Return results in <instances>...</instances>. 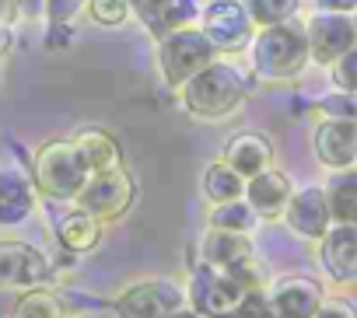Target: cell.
Listing matches in <instances>:
<instances>
[{"mask_svg": "<svg viewBox=\"0 0 357 318\" xmlns=\"http://www.w3.org/2000/svg\"><path fill=\"white\" fill-rule=\"evenodd\" d=\"M333 224H357V168H343L326 186Z\"/></svg>", "mask_w": 357, "mask_h": 318, "instance_id": "obj_22", "label": "cell"}, {"mask_svg": "<svg viewBox=\"0 0 357 318\" xmlns=\"http://www.w3.org/2000/svg\"><path fill=\"white\" fill-rule=\"evenodd\" d=\"M231 318H280V315H277V308L270 301V290L259 287V290H245V297L238 301Z\"/></svg>", "mask_w": 357, "mask_h": 318, "instance_id": "obj_28", "label": "cell"}, {"mask_svg": "<svg viewBox=\"0 0 357 318\" xmlns=\"http://www.w3.org/2000/svg\"><path fill=\"white\" fill-rule=\"evenodd\" d=\"M0 318H15V297H11V290H0Z\"/></svg>", "mask_w": 357, "mask_h": 318, "instance_id": "obj_35", "label": "cell"}, {"mask_svg": "<svg viewBox=\"0 0 357 318\" xmlns=\"http://www.w3.org/2000/svg\"><path fill=\"white\" fill-rule=\"evenodd\" d=\"M186 297H190V308H197L204 318H231L238 301L245 297V287L231 273L200 262L190 276Z\"/></svg>", "mask_w": 357, "mask_h": 318, "instance_id": "obj_6", "label": "cell"}, {"mask_svg": "<svg viewBox=\"0 0 357 318\" xmlns=\"http://www.w3.org/2000/svg\"><path fill=\"white\" fill-rule=\"evenodd\" d=\"M252 67L259 77L266 81H287V77H298L305 70V63L312 60V49H308V32L284 22V25H270L256 35L252 42Z\"/></svg>", "mask_w": 357, "mask_h": 318, "instance_id": "obj_2", "label": "cell"}, {"mask_svg": "<svg viewBox=\"0 0 357 318\" xmlns=\"http://www.w3.org/2000/svg\"><path fill=\"white\" fill-rule=\"evenodd\" d=\"M225 161L249 182L252 175L273 168V143L266 140V133L259 129H245V133H235L228 143H225Z\"/></svg>", "mask_w": 357, "mask_h": 318, "instance_id": "obj_17", "label": "cell"}, {"mask_svg": "<svg viewBox=\"0 0 357 318\" xmlns=\"http://www.w3.org/2000/svg\"><path fill=\"white\" fill-rule=\"evenodd\" d=\"M186 304H190V297L172 280H140L116 294L112 311H116V318H168Z\"/></svg>", "mask_w": 357, "mask_h": 318, "instance_id": "obj_7", "label": "cell"}, {"mask_svg": "<svg viewBox=\"0 0 357 318\" xmlns=\"http://www.w3.org/2000/svg\"><path fill=\"white\" fill-rule=\"evenodd\" d=\"M130 8L133 15L140 18V25L161 42L165 35L178 32V29H186L197 22L200 8H197V0H130Z\"/></svg>", "mask_w": 357, "mask_h": 318, "instance_id": "obj_14", "label": "cell"}, {"mask_svg": "<svg viewBox=\"0 0 357 318\" xmlns=\"http://www.w3.org/2000/svg\"><path fill=\"white\" fill-rule=\"evenodd\" d=\"M88 15L95 25H105V29H119L133 8H130V0H88Z\"/></svg>", "mask_w": 357, "mask_h": 318, "instance_id": "obj_27", "label": "cell"}, {"mask_svg": "<svg viewBox=\"0 0 357 318\" xmlns=\"http://www.w3.org/2000/svg\"><path fill=\"white\" fill-rule=\"evenodd\" d=\"M53 276L50 259L25 241H0V290L46 287Z\"/></svg>", "mask_w": 357, "mask_h": 318, "instance_id": "obj_9", "label": "cell"}, {"mask_svg": "<svg viewBox=\"0 0 357 318\" xmlns=\"http://www.w3.org/2000/svg\"><path fill=\"white\" fill-rule=\"evenodd\" d=\"M333 84H336L340 91L357 95V46L347 49V53L333 63Z\"/></svg>", "mask_w": 357, "mask_h": 318, "instance_id": "obj_30", "label": "cell"}, {"mask_svg": "<svg viewBox=\"0 0 357 318\" xmlns=\"http://www.w3.org/2000/svg\"><path fill=\"white\" fill-rule=\"evenodd\" d=\"M305 32H308L312 60L322 63V67H333L347 49L357 46V25H354V18L336 15V11H322V15H315V18L305 25Z\"/></svg>", "mask_w": 357, "mask_h": 318, "instance_id": "obj_10", "label": "cell"}, {"mask_svg": "<svg viewBox=\"0 0 357 318\" xmlns=\"http://www.w3.org/2000/svg\"><path fill=\"white\" fill-rule=\"evenodd\" d=\"M56 241L67 252H95L98 241H102V221L91 217L88 210L74 207L56 221Z\"/></svg>", "mask_w": 357, "mask_h": 318, "instance_id": "obj_21", "label": "cell"}, {"mask_svg": "<svg viewBox=\"0 0 357 318\" xmlns=\"http://www.w3.org/2000/svg\"><path fill=\"white\" fill-rule=\"evenodd\" d=\"M74 150L81 157V165L88 168V175H98V172H112V168H123V150H119V140L102 129V126H88L74 136Z\"/></svg>", "mask_w": 357, "mask_h": 318, "instance_id": "obj_19", "label": "cell"}, {"mask_svg": "<svg viewBox=\"0 0 357 318\" xmlns=\"http://www.w3.org/2000/svg\"><path fill=\"white\" fill-rule=\"evenodd\" d=\"M319 262L333 283H357V224H333L319 241Z\"/></svg>", "mask_w": 357, "mask_h": 318, "instance_id": "obj_13", "label": "cell"}, {"mask_svg": "<svg viewBox=\"0 0 357 318\" xmlns=\"http://www.w3.org/2000/svg\"><path fill=\"white\" fill-rule=\"evenodd\" d=\"M291 196H294V186H291V179H287L284 172H277V168H266V172H259V175H252V179L245 182V200H249V207L259 214V221H277V217H284Z\"/></svg>", "mask_w": 357, "mask_h": 318, "instance_id": "obj_16", "label": "cell"}, {"mask_svg": "<svg viewBox=\"0 0 357 318\" xmlns=\"http://www.w3.org/2000/svg\"><path fill=\"white\" fill-rule=\"evenodd\" d=\"M214 56H218V46L204 35V29H178L158 42V67L172 88H183L193 74L211 67Z\"/></svg>", "mask_w": 357, "mask_h": 318, "instance_id": "obj_4", "label": "cell"}, {"mask_svg": "<svg viewBox=\"0 0 357 318\" xmlns=\"http://www.w3.org/2000/svg\"><path fill=\"white\" fill-rule=\"evenodd\" d=\"M39 8L46 11V0H15V11H18V15H25V18H29V15H36Z\"/></svg>", "mask_w": 357, "mask_h": 318, "instance_id": "obj_34", "label": "cell"}, {"mask_svg": "<svg viewBox=\"0 0 357 318\" xmlns=\"http://www.w3.org/2000/svg\"><path fill=\"white\" fill-rule=\"evenodd\" d=\"M312 147H315V157L326 168H333V172L354 168L357 165V122L322 119L312 133Z\"/></svg>", "mask_w": 357, "mask_h": 318, "instance_id": "obj_12", "label": "cell"}, {"mask_svg": "<svg viewBox=\"0 0 357 318\" xmlns=\"http://www.w3.org/2000/svg\"><path fill=\"white\" fill-rule=\"evenodd\" d=\"M270 301L280 318H315L326 294L312 276H280L270 287Z\"/></svg>", "mask_w": 357, "mask_h": 318, "instance_id": "obj_15", "label": "cell"}, {"mask_svg": "<svg viewBox=\"0 0 357 318\" xmlns=\"http://www.w3.org/2000/svg\"><path fill=\"white\" fill-rule=\"evenodd\" d=\"M315 318H357V308L347 297H326L322 308L315 311Z\"/></svg>", "mask_w": 357, "mask_h": 318, "instance_id": "obj_32", "label": "cell"}, {"mask_svg": "<svg viewBox=\"0 0 357 318\" xmlns=\"http://www.w3.org/2000/svg\"><path fill=\"white\" fill-rule=\"evenodd\" d=\"M32 182L50 200H77V193L88 182V168L74 150V140H50L32 157Z\"/></svg>", "mask_w": 357, "mask_h": 318, "instance_id": "obj_3", "label": "cell"}, {"mask_svg": "<svg viewBox=\"0 0 357 318\" xmlns=\"http://www.w3.org/2000/svg\"><path fill=\"white\" fill-rule=\"evenodd\" d=\"M252 255H256V248H252L249 234L211 228V231L200 238V262H207V266L235 269V266H242V262H245V259H252Z\"/></svg>", "mask_w": 357, "mask_h": 318, "instance_id": "obj_20", "label": "cell"}, {"mask_svg": "<svg viewBox=\"0 0 357 318\" xmlns=\"http://www.w3.org/2000/svg\"><path fill=\"white\" fill-rule=\"evenodd\" d=\"M8 49H11V29H8V22H0V56Z\"/></svg>", "mask_w": 357, "mask_h": 318, "instance_id": "obj_36", "label": "cell"}, {"mask_svg": "<svg viewBox=\"0 0 357 318\" xmlns=\"http://www.w3.org/2000/svg\"><path fill=\"white\" fill-rule=\"evenodd\" d=\"M319 109H322L326 119H350V122H357V95H350V91H336V95L322 98Z\"/></svg>", "mask_w": 357, "mask_h": 318, "instance_id": "obj_29", "label": "cell"}, {"mask_svg": "<svg viewBox=\"0 0 357 318\" xmlns=\"http://www.w3.org/2000/svg\"><path fill=\"white\" fill-rule=\"evenodd\" d=\"M133 196H137V186H133V175L126 168H112V172H98V175H88L84 189L77 193L74 207L88 210L91 217H98L102 224L109 221H119L130 207H133Z\"/></svg>", "mask_w": 357, "mask_h": 318, "instance_id": "obj_5", "label": "cell"}, {"mask_svg": "<svg viewBox=\"0 0 357 318\" xmlns=\"http://www.w3.org/2000/svg\"><path fill=\"white\" fill-rule=\"evenodd\" d=\"M354 25H357V18H354Z\"/></svg>", "mask_w": 357, "mask_h": 318, "instance_id": "obj_38", "label": "cell"}, {"mask_svg": "<svg viewBox=\"0 0 357 318\" xmlns=\"http://www.w3.org/2000/svg\"><path fill=\"white\" fill-rule=\"evenodd\" d=\"M322 11H336V15H350L357 11V0H315Z\"/></svg>", "mask_w": 357, "mask_h": 318, "instance_id": "obj_33", "label": "cell"}, {"mask_svg": "<svg viewBox=\"0 0 357 318\" xmlns=\"http://www.w3.org/2000/svg\"><path fill=\"white\" fill-rule=\"evenodd\" d=\"M252 25L270 29V25H284L298 15V0H242Z\"/></svg>", "mask_w": 357, "mask_h": 318, "instance_id": "obj_26", "label": "cell"}, {"mask_svg": "<svg viewBox=\"0 0 357 318\" xmlns=\"http://www.w3.org/2000/svg\"><path fill=\"white\" fill-rule=\"evenodd\" d=\"M284 221L287 228L298 234V238H308V241H322V234L333 228V214H329V196L322 186H305L291 196L287 210H284Z\"/></svg>", "mask_w": 357, "mask_h": 318, "instance_id": "obj_11", "label": "cell"}, {"mask_svg": "<svg viewBox=\"0 0 357 318\" xmlns=\"http://www.w3.org/2000/svg\"><path fill=\"white\" fill-rule=\"evenodd\" d=\"M204 35L218 53H235L252 42V18L242 0H211L204 8Z\"/></svg>", "mask_w": 357, "mask_h": 318, "instance_id": "obj_8", "label": "cell"}, {"mask_svg": "<svg viewBox=\"0 0 357 318\" xmlns=\"http://www.w3.org/2000/svg\"><path fill=\"white\" fill-rule=\"evenodd\" d=\"M15 318H67V301H63V294L46 290V287L18 290Z\"/></svg>", "mask_w": 357, "mask_h": 318, "instance_id": "obj_24", "label": "cell"}, {"mask_svg": "<svg viewBox=\"0 0 357 318\" xmlns=\"http://www.w3.org/2000/svg\"><path fill=\"white\" fill-rule=\"evenodd\" d=\"M168 318H204V315H200L197 308H190V304H186V308H178V311H175V315H168Z\"/></svg>", "mask_w": 357, "mask_h": 318, "instance_id": "obj_37", "label": "cell"}, {"mask_svg": "<svg viewBox=\"0 0 357 318\" xmlns=\"http://www.w3.org/2000/svg\"><path fill=\"white\" fill-rule=\"evenodd\" d=\"M88 0H46V18L50 25H67Z\"/></svg>", "mask_w": 357, "mask_h": 318, "instance_id": "obj_31", "label": "cell"}, {"mask_svg": "<svg viewBox=\"0 0 357 318\" xmlns=\"http://www.w3.org/2000/svg\"><path fill=\"white\" fill-rule=\"evenodd\" d=\"M204 196L211 200V203H231V200H242L245 196V179L225 161H214V165H207V172H204Z\"/></svg>", "mask_w": 357, "mask_h": 318, "instance_id": "obj_23", "label": "cell"}, {"mask_svg": "<svg viewBox=\"0 0 357 318\" xmlns=\"http://www.w3.org/2000/svg\"><path fill=\"white\" fill-rule=\"evenodd\" d=\"M36 182L18 172V168H4L0 172V228H18L32 217L36 210Z\"/></svg>", "mask_w": 357, "mask_h": 318, "instance_id": "obj_18", "label": "cell"}, {"mask_svg": "<svg viewBox=\"0 0 357 318\" xmlns=\"http://www.w3.org/2000/svg\"><path fill=\"white\" fill-rule=\"evenodd\" d=\"M259 224V214L249 207V200H231V203H214L211 210V228H221V231H238V234H249L252 228Z\"/></svg>", "mask_w": 357, "mask_h": 318, "instance_id": "obj_25", "label": "cell"}, {"mask_svg": "<svg viewBox=\"0 0 357 318\" xmlns=\"http://www.w3.org/2000/svg\"><path fill=\"white\" fill-rule=\"evenodd\" d=\"M245 91H249V84H245L242 70L214 60L211 67H204L200 74H193L183 84V105L197 119H225L242 105Z\"/></svg>", "mask_w": 357, "mask_h": 318, "instance_id": "obj_1", "label": "cell"}]
</instances>
